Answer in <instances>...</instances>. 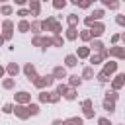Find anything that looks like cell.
Listing matches in <instances>:
<instances>
[{"instance_id":"6da1fadb","label":"cell","mask_w":125,"mask_h":125,"mask_svg":"<svg viewBox=\"0 0 125 125\" xmlns=\"http://www.w3.org/2000/svg\"><path fill=\"white\" fill-rule=\"evenodd\" d=\"M33 84H35V88H39V90L49 88V86H53V84H55V76H53V74H47V76H37V78L33 80Z\"/></svg>"},{"instance_id":"7a4b0ae2","label":"cell","mask_w":125,"mask_h":125,"mask_svg":"<svg viewBox=\"0 0 125 125\" xmlns=\"http://www.w3.org/2000/svg\"><path fill=\"white\" fill-rule=\"evenodd\" d=\"M12 35H14V21L12 20H4L2 21V37L8 41V39H12Z\"/></svg>"},{"instance_id":"3957f363","label":"cell","mask_w":125,"mask_h":125,"mask_svg":"<svg viewBox=\"0 0 125 125\" xmlns=\"http://www.w3.org/2000/svg\"><path fill=\"white\" fill-rule=\"evenodd\" d=\"M16 104H21V105L31 104V96H29V92H25V90L18 92V94H16Z\"/></svg>"},{"instance_id":"277c9868","label":"cell","mask_w":125,"mask_h":125,"mask_svg":"<svg viewBox=\"0 0 125 125\" xmlns=\"http://www.w3.org/2000/svg\"><path fill=\"white\" fill-rule=\"evenodd\" d=\"M107 57H117V59H125V47H117V45L109 47V49H107Z\"/></svg>"},{"instance_id":"5b68a950","label":"cell","mask_w":125,"mask_h":125,"mask_svg":"<svg viewBox=\"0 0 125 125\" xmlns=\"http://www.w3.org/2000/svg\"><path fill=\"white\" fill-rule=\"evenodd\" d=\"M90 31H92V35L98 39V37H102V35H104V31H105V25H104L102 21H94V25L90 27Z\"/></svg>"},{"instance_id":"8992f818","label":"cell","mask_w":125,"mask_h":125,"mask_svg":"<svg viewBox=\"0 0 125 125\" xmlns=\"http://www.w3.org/2000/svg\"><path fill=\"white\" fill-rule=\"evenodd\" d=\"M14 111H16V115H18L20 119H27V117H29V109H27V105H21V104H16V107H14Z\"/></svg>"},{"instance_id":"52a82bcc","label":"cell","mask_w":125,"mask_h":125,"mask_svg":"<svg viewBox=\"0 0 125 125\" xmlns=\"http://www.w3.org/2000/svg\"><path fill=\"white\" fill-rule=\"evenodd\" d=\"M121 86H125V72H121V74H117L113 80H111V90H119Z\"/></svg>"},{"instance_id":"ba28073f","label":"cell","mask_w":125,"mask_h":125,"mask_svg":"<svg viewBox=\"0 0 125 125\" xmlns=\"http://www.w3.org/2000/svg\"><path fill=\"white\" fill-rule=\"evenodd\" d=\"M23 74H25V76H27V78H29L31 82H33V80L37 78V70H35V66H33L31 62H27V64L23 66Z\"/></svg>"},{"instance_id":"9c48e42d","label":"cell","mask_w":125,"mask_h":125,"mask_svg":"<svg viewBox=\"0 0 125 125\" xmlns=\"http://www.w3.org/2000/svg\"><path fill=\"white\" fill-rule=\"evenodd\" d=\"M105 57H107V49H104V51L98 53V55H92V57H90V64H92V66H94V64H100Z\"/></svg>"},{"instance_id":"30bf717a","label":"cell","mask_w":125,"mask_h":125,"mask_svg":"<svg viewBox=\"0 0 125 125\" xmlns=\"http://www.w3.org/2000/svg\"><path fill=\"white\" fill-rule=\"evenodd\" d=\"M104 72H105L107 76L115 74V72H117V62H115V61H107V62L104 64Z\"/></svg>"},{"instance_id":"8fae6325","label":"cell","mask_w":125,"mask_h":125,"mask_svg":"<svg viewBox=\"0 0 125 125\" xmlns=\"http://www.w3.org/2000/svg\"><path fill=\"white\" fill-rule=\"evenodd\" d=\"M53 76H55V80L68 78V76H66V66H55V70H53Z\"/></svg>"},{"instance_id":"7c38bea8","label":"cell","mask_w":125,"mask_h":125,"mask_svg":"<svg viewBox=\"0 0 125 125\" xmlns=\"http://www.w3.org/2000/svg\"><path fill=\"white\" fill-rule=\"evenodd\" d=\"M76 64H78V57H76V55H66V57H64V66L74 68Z\"/></svg>"},{"instance_id":"4fadbf2b","label":"cell","mask_w":125,"mask_h":125,"mask_svg":"<svg viewBox=\"0 0 125 125\" xmlns=\"http://www.w3.org/2000/svg\"><path fill=\"white\" fill-rule=\"evenodd\" d=\"M18 31H20V33H27V31H31V23H29L27 20H20V23H18Z\"/></svg>"},{"instance_id":"5bb4252c","label":"cell","mask_w":125,"mask_h":125,"mask_svg":"<svg viewBox=\"0 0 125 125\" xmlns=\"http://www.w3.org/2000/svg\"><path fill=\"white\" fill-rule=\"evenodd\" d=\"M90 47L86 45V47H78V51H76V57L78 59H90Z\"/></svg>"},{"instance_id":"9a60e30c","label":"cell","mask_w":125,"mask_h":125,"mask_svg":"<svg viewBox=\"0 0 125 125\" xmlns=\"http://www.w3.org/2000/svg\"><path fill=\"white\" fill-rule=\"evenodd\" d=\"M6 72H8L12 78H16V76H18V72H20V66H18V62H10V64L6 66Z\"/></svg>"},{"instance_id":"2e32d148","label":"cell","mask_w":125,"mask_h":125,"mask_svg":"<svg viewBox=\"0 0 125 125\" xmlns=\"http://www.w3.org/2000/svg\"><path fill=\"white\" fill-rule=\"evenodd\" d=\"M80 84H82V76H78V74H70L68 76V86L70 88H76Z\"/></svg>"},{"instance_id":"e0dca14e","label":"cell","mask_w":125,"mask_h":125,"mask_svg":"<svg viewBox=\"0 0 125 125\" xmlns=\"http://www.w3.org/2000/svg\"><path fill=\"white\" fill-rule=\"evenodd\" d=\"M39 10H41L39 0H29V14L31 16H39Z\"/></svg>"},{"instance_id":"ac0fdd59","label":"cell","mask_w":125,"mask_h":125,"mask_svg":"<svg viewBox=\"0 0 125 125\" xmlns=\"http://www.w3.org/2000/svg\"><path fill=\"white\" fill-rule=\"evenodd\" d=\"M88 47H90V49H92V51H100V53H102V51H104V43H102V41H100V39H92V41H90V45H88Z\"/></svg>"},{"instance_id":"d6986e66","label":"cell","mask_w":125,"mask_h":125,"mask_svg":"<svg viewBox=\"0 0 125 125\" xmlns=\"http://www.w3.org/2000/svg\"><path fill=\"white\" fill-rule=\"evenodd\" d=\"M104 4V8H109V10H117L119 8V0H100Z\"/></svg>"},{"instance_id":"ffe728a7","label":"cell","mask_w":125,"mask_h":125,"mask_svg":"<svg viewBox=\"0 0 125 125\" xmlns=\"http://www.w3.org/2000/svg\"><path fill=\"white\" fill-rule=\"evenodd\" d=\"M78 33H80V31H78L76 27H68V29H66V39H68V41H74V39H78Z\"/></svg>"},{"instance_id":"44dd1931","label":"cell","mask_w":125,"mask_h":125,"mask_svg":"<svg viewBox=\"0 0 125 125\" xmlns=\"http://www.w3.org/2000/svg\"><path fill=\"white\" fill-rule=\"evenodd\" d=\"M102 105H104V109H105L107 113H113V111H115V102H111V100H104Z\"/></svg>"},{"instance_id":"7402d4cb","label":"cell","mask_w":125,"mask_h":125,"mask_svg":"<svg viewBox=\"0 0 125 125\" xmlns=\"http://www.w3.org/2000/svg\"><path fill=\"white\" fill-rule=\"evenodd\" d=\"M78 37H80L82 41H92V39H94V35H92L90 29H82V31L78 33Z\"/></svg>"},{"instance_id":"603a6c76","label":"cell","mask_w":125,"mask_h":125,"mask_svg":"<svg viewBox=\"0 0 125 125\" xmlns=\"http://www.w3.org/2000/svg\"><path fill=\"white\" fill-rule=\"evenodd\" d=\"M64 125H84V119L82 117H68V119H64Z\"/></svg>"},{"instance_id":"cb8c5ba5","label":"cell","mask_w":125,"mask_h":125,"mask_svg":"<svg viewBox=\"0 0 125 125\" xmlns=\"http://www.w3.org/2000/svg\"><path fill=\"white\" fill-rule=\"evenodd\" d=\"M0 14H2V16H12V14H14V8H12L10 4H2V6H0Z\"/></svg>"},{"instance_id":"d4e9b609","label":"cell","mask_w":125,"mask_h":125,"mask_svg":"<svg viewBox=\"0 0 125 125\" xmlns=\"http://www.w3.org/2000/svg\"><path fill=\"white\" fill-rule=\"evenodd\" d=\"M90 16H92V18H94L96 21H102V18L105 16V10H104V8H100V10H94V12L90 14Z\"/></svg>"},{"instance_id":"484cf974","label":"cell","mask_w":125,"mask_h":125,"mask_svg":"<svg viewBox=\"0 0 125 125\" xmlns=\"http://www.w3.org/2000/svg\"><path fill=\"white\" fill-rule=\"evenodd\" d=\"M66 23H68V27H76L78 16H76V14H68V16H66Z\"/></svg>"},{"instance_id":"4316f807","label":"cell","mask_w":125,"mask_h":125,"mask_svg":"<svg viewBox=\"0 0 125 125\" xmlns=\"http://www.w3.org/2000/svg\"><path fill=\"white\" fill-rule=\"evenodd\" d=\"M39 102H43V104H51V92L41 90V94H39Z\"/></svg>"},{"instance_id":"83f0119b","label":"cell","mask_w":125,"mask_h":125,"mask_svg":"<svg viewBox=\"0 0 125 125\" xmlns=\"http://www.w3.org/2000/svg\"><path fill=\"white\" fill-rule=\"evenodd\" d=\"M68 88H70L68 84H64V82H61V84L57 86V94H61V98H64V94L68 92Z\"/></svg>"},{"instance_id":"f1b7e54d","label":"cell","mask_w":125,"mask_h":125,"mask_svg":"<svg viewBox=\"0 0 125 125\" xmlns=\"http://www.w3.org/2000/svg\"><path fill=\"white\" fill-rule=\"evenodd\" d=\"M82 78H86V80L94 78V68H92V66H86V68L82 70Z\"/></svg>"},{"instance_id":"f546056e","label":"cell","mask_w":125,"mask_h":125,"mask_svg":"<svg viewBox=\"0 0 125 125\" xmlns=\"http://www.w3.org/2000/svg\"><path fill=\"white\" fill-rule=\"evenodd\" d=\"M2 86H4L6 90H12V88L16 86V78H6V80H2Z\"/></svg>"},{"instance_id":"4dcf8cb0","label":"cell","mask_w":125,"mask_h":125,"mask_svg":"<svg viewBox=\"0 0 125 125\" xmlns=\"http://www.w3.org/2000/svg\"><path fill=\"white\" fill-rule=\"evenodd\" d=\"M64 100H68V102L76 100V88H68V92L64 94Z\"/></svg>"},{"instance_id":"1f68e13d","label":"cell","mask_w":125,"mask_h":125,"mask_svg":"<svg viewBox=\"0 0 125 125\" xmlns=\"http://www.w3.org/2000/svg\"><path fill=\"white\" fill-rule=\"evenodd\" d=\"M31 43H33L35 47H45V37H39V35H35Z\"/></svg>"},{"instance_id":"d6a6232c","label":"cell","mask_w":125,"mask_h":125,"mask_svg":"<svg viewBox=\"0 0 125 125\" xmlns=\"http://www.w3.org/2000/svg\"><path fill=\"white\" fill-rule=\"evenodd\" d=\"M117 98H119V96H117V92H115V90H107V92H105V100H111V102H115Z\"/></svg>"},{"instance_id":"836d02e7","label":"cell","mask_w":125,"mask_h":125,"mask_svg":"<svg viewBox=\"0 0 125 125\" xmlns=\"http://www.w3.org/2000/svg\"><path fill=\"white\" fill-rule=\"evenodd\" d=\"M27 109H29V115H37L39 113V105L37 104H27Z\"/></svg>"},{"instance_id":"e575fe53","label":"cell","mask_w":125,"mask_h":125,"mask_svg":"<svg viewBox=\"0 0 125 125\" xmlns=\"http://www.w3.org/2000/svg\"><path fill=\"white\" fill-rule=\"evenodd\" d=\"M66 6V0H53V8L55 10H62Z\"/></svg>"},{"instance_id":"d590c367","label":"cell","mask_w":125,"mask_h":125,"mask_svg":"<svg viewBox=\"0 0 125 125\" xmlns=\"http://www.w3.org/2000/svg\"><path fill=\"white\" fill-rule=\"evenodd\" d=\"M53 45H55V47H62V45H64V39H62L61 35H55V37H53Z\"/></svg>"},{"instance_id":"8d00e7d4","label":"cell","mask_w":125,"mask_h":125,"mask_svg":"<svg viewBox=\"0 0 125 125\" xmlns=\"http://www.w3.org/2000/svg\"><path fill=\"white\" fill-rule=\"evenodd\" d=\"M94 115H96V111L92 107H84V117L86 119H94Z\"/></svg>"},{"instance_id":"74e56055","label":"cell","mask_w":125,"mask_h":125,"mask_svg":"<svg viewBox=\"0 0 125 125\" xmlns=\"http://www.w3.org/2000/svg\"><path fill=\"white\" fill-rule=\"evenodd\" d=\"M96 78H98V82H102V84H104V82H107V80H109V78H107V74H105V72H104V70H102V72H98V74H96Z\"/></svg>"},{"instance_id":"f35d334b","label":"cell","mask_w":125,"mask_h":125,"mask_svg":"<svg viewBox=\"0 0 125 125\" xmlns=\"http://www.w3.org/2000/svg\"><path fill=\"white\" fill-rule=\"evenodd\" d=\"M31 31L33 33H39L41 31V21H31Z\"/></svg>"},{"instance_id":"ab89813d","label":"cell","mask_w":125,"mask_h":125,"mask_svg":"<svg viewBox=\"0 0 125 125\" xmlns=\"http://www.w3.org/2000/svg\"><path fill=\"white\" fill-rule=\"evenodd\" d=\"M18 16H20L21 20H25V16H31V14H29V8H27V10H25V8H21V10H18Z\"/></svg>"},{"instance_id":"60d3db41","label":"cell","mask_w":125,"mask_h":125,"mask_svg":"<svg viewBox=\"0 0 125 125\" xmlns=\"http://www.w3.org/2000/svg\"><path fill=\"white\" fill-rule=\"evenodd\" d=\"M59 100H61V94H57V90L51 92V104H57Z\"/></svg>"},{"instance_id":"b9f144b4","label":"cell","mask_w":125,"mask_h":125,"mask_svg":"<svg viewBox=\"0 0 125 125\" xmlns=\"http://www.w3.org/2000/svg\"><path fill=\"white\" fill-rule=\"evenodd\" d=\"M2 111H4V113H12V111H14V104H4Z\"/></svg>"},{"instance_id":"7bdbcfd3","label":"cell","mask_w":125,"mask_h":125,"mask_svg":"<svg viewBox=\"0 0 125 125\" xmlns=\"http://www.w3.org/2000/svg\"><path fill=\"white\" fill-rule=\"evenodd\" d=\"M115 23H117V25H123V27H125V16H123V14H119V16L115 18Z\"/></svg>"},{"instance_id":"ee69618b","label":"cell","mask_w":125,"mask_h":125,"mask_svg":"<svg viewBox=\"0 0 125 125\" xmlns=\"http://www.w3.org/2000/svg\"><path fill=\"white\" fill-rule=\"evenodd\" d=\"M94 21H96V20H94V18H92V16H88V18H84V23H86V25H88V29H90V27H92V25H94Z\"/></svg>"},{"instance_id":"f6af8a7d","label":"cell","mask_w":125,"mask_h":125,"mask_svg":"<svg viewBox=\"0 0 125 125\" xmlns=\"http://www.w3.org/2000/svg\"><path fill=\"white\" fill-rule=\"evenodd\" d=\"M98 125H113V123H111L107 117H100V119H98Z\"/></svg>"},{"instance_id":"bcb514c9","label":"cell","mask_w":125,"mask_h":125,"mask_svg":"<svg viewBox=\"0 0 125 125\" xmlns=\"http://www.w3.org/2000/svg\"><path fill=\"white\" fill-rule=\"evenodd\" d=\"M90 4H92L90 0H82V2H80V8H84V10H86V8H90Z\"/></svg>"},{"instance_id":"7dc6e473","label":"cell","mask_w":125,"mask_h":125,"mask_svg":"<svg viewBox=\"0 0 125 125\" xmlns=\"http://www.w3.org/2000/svg\"><path fill=\"white\" fill-rule=\"evenodd\" d=\"M84 107H92V100H84V102H82V109H84Z\"/></svg>"},{"instance_id":"c3c4849f","label":"cell","mask_w":125,"mask_h":125,"mask_svg":"<svg viewBox=\"0 0 125 125\" xmlns=\"http://www.w3.org/2000/svg\"><path fill=\"white\" fill-rule=\"evenodd\" d=\"M119 39H121V35H117V33H115V35H113V37H111V43H113V45H115V43H117V41H119Z\"/></svg>"},{"instance_id":"681fc988","label":"cell","mask_w":125,"mask_h":125,"mask_svg":"<svg viewBox=\"0 0 125 125\" xmlns=\"http://www.w3.org/2000/svg\"><path fill=\"white\" fill-rule=\"evenodd\" d=\"M51 125H64V121H62V119H53Z\"/></svg>"},{"instance_id":"f907efd6","label":"cell","mask_w":125,"mask_h":125,"mask_svg":"<svg viewBox=\"0 0 125 125\" xmlns=\"http://www.w3.org/2000/svg\"><path fill=\"white\" fill-rule=\"evenodd\" d=\"M14 2H16V4H18V6H23V4H25V2H27V0H14Z\"/></svg>"},{"instance_id":"816d5d0a","label":"cell","mask_w":125,"mask_h":125,"mask_svg":"<svg viewBox=\"0 0 125 125\" xmlns=\"http://www.w3.org/2000/svg\"><path fill=\"white\" fill-rule=\"evenodd\" d=\"M4 74H6V68H4V66H2V64H0V78H2V76H4Z\"/></svg>"},{"instance_id":"f5cc1de1","label":"cell","mask_w":125,"mask_h":125,"mask_svg":"<svg viewBox=\"0 0 125 125\" xmlns=\"http://www.w3.org/2000/svg\"><path fill=\"white\" fill-rule=\"evenodd\" d=\"M70 2H72L74 6H80V2H82V0H70Z\"/></svg>"},{"instance_id":"db71d44e","label":"cell","mask_w":125,"mask_h":125,"mask_svg":"<svg viewBox=\"0 0 125 125\" xmlns=\"http://www.w3.org/2000/svg\"><path fill=\"white\" fill-rule=\"evenodd\" d=\"M4 41H6V39H4V37H2V35H0V47H2V45H4Z\"/></svg>"},{"instance_id":"11a10c76","label":"cell","mask_w":125,"mask_h":125,"mask_svg":"<svg viewBox=\"0 0 125 125\" xmlns=\"http://www.w3.org/2000/svg\"><path fill=\"white\" fill-rule=\"evenodd\" d=\"M121 41H123V47H125V33H121Z\"/></svg>"},{"instance_id":"9f6ffc18","label":"cell","mask_w":125,"mask_h":125,"mask_svg":"<svg viewBox=\"0 0 125 125\" xmlns=\"http://www.w3.org/2000/svg\"><path fill=\"white\" fill-rule=\"evenodd\" d=\"M0 2H2V4H6V2H8V0H0Z\"/></svg>"},{"instance_id":"6f0895ef","label":"cell","mask_w":125,"mask_h":125,"mask_svg":"<svg viewBox=\"0 0 125 125\" xmlns=\"http://www.w3.org/2000/svg\"><path fill=\"white\" fill-rule=\"evenodd\" d=\"M90 2H92V4H94V2H98V0H90Z\"/></svg>"},{"instance_id":"680465c9","label":"cell","mask_w":125,"mask_h":125,"mask_svg":"<svg viewBox=\"0 0 125 125\" xmlns=\"http://www.w3.org/2000/svg\"><path fill=\"white\" fill-rule=\"evenodd\" d=\"M0 29H2V25H0Z\"/></svg>"},{"instance_id":"91938a15","label":"cell","mask_w":125,"mask_h":125,"mask_svg":"<svg viewBox=\"0 0 125 125\" xmlns=\"http://www.w3.org/2000/svg\"><path fill=\"white\" fill-rule=\"evenodd\" d=\"M123 2H125V0H123Z\"/></svg>"}]
</instances>
